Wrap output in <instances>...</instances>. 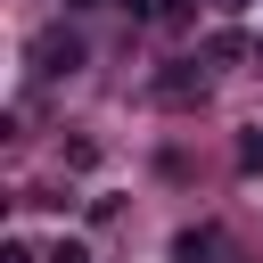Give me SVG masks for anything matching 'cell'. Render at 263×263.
I'll return each instance as SVG.
<instances>
[{
    "mask_svg": "<svg viewBox=\"0 0 263 263\" xmlns=\"http://www.w3.org/2000/svg\"><path fill=\"white\" fill-rule=\"evenodd\" d=\"M33 58H41V74H74V66H82V41H74V33H49Z\"/></svg>",
    "mask_w": 263,
    "mask_h": 263,
    "instance_id": "1",
    "label": "cell"
}]
</instances>
